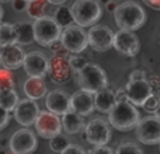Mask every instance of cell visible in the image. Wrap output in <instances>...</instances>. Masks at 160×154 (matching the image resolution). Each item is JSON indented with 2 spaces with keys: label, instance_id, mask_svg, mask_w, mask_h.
<instances>
[{
  "label": "cell",
  "instance_id": "obj_1",
  "mask_svg": "<svg viewBox=\"0 0 160 154\" xmlns=\"http://www.w3.org/2000/svg\"><path fill=\"white\" fill-rule=\"evenodd\" d=\"M114 20L119 30L135 31L139 30L146 21V13L135 2H124L117 6L114 11Z\"/></svg>",
  "mask_w": 160,
  "mask_h": 154
},
{
  "label": "cell",
  "instance_id": "obj_2",
  "mask_svg": "<svg viewBox=\"0 0 160 154\" xmlns=\"http://www.w3.org/2000/svg\"><path fill=\"white\" fill-rule=\"evenodd\" d=\"M141 115L135 105L129 101H117L108 112V121L114 129L119 132L131 130L138 125Z\"/></svg>",
  "mask_w": 160,
  "mask_h": 154
},
{
  "label": "cell",
  "instance_id": "obj_3",
  "mask_svg": "<svg viewBox=\"0 0 160 154\" xmlns=\"http://www.w3.org/2000/svg\"><path fill=\"white\" fill-rule=\"evenodd\" d=\"M32 27H34V39L41 46L49 48L53 42L61 39L62 27L55 21L53 17L42 16L39 18H35V21L32 22Z\"/></svg>",
  "mask_w": 160,
  "mask_h": 154
},
{
  "label": "cell",
  "instance_id": "obj_4",
  "mask_svg": "<svg viewBox=\"0 0 160 154\" xmlns=\"http://www.w3.org/2000/svg\"><path fill=\"white\" fill-rule=\"evenodd\" d=\"M73 21L80 27H91L101 18V7L97 0H76L70 7Z\"/></svg>",
  "mask_w": 160,
  "mask_h": 154
},
{
  "label": "cell",
  "instance_id": "obj_5",
  "mask_svg": "<svg viewBox=\"0 0 160 154\" xmlns=\"http://www.w3.org/2000/svg\"><path fill=\"white\" fill-rule=\"evenodd\" d=\"M78 83L82 90L94 94L98 90L107 87V75L100 66L87 63L80 72H78Z\"/></svg>",
  "mask_w": 160,
  "mask_h": 154
},
{
  "label": "cell",
  "instance_id": "obj_6",
  "mask_svg": "<svg viewBox=\"0 0 160 154\" xmlns=\"http://www.w3.org/2000/svg\"><path fill=\"white\" fill-rule=\"evenodd\" d=\"M61 42L69 53H82L88 46L87 32L80 25H69L61 34Z\"/></svg>",
  "mask_w": 160,
  "mask_h": 154
},
{
  "label": "cell",
  "instance_id": "obj_7",
  "mask_svg": "<svg viewBox=\"0 0 160 154\" xmlns=\"http://www.w3.org/2000/svg\"><path fill=\"white\" fill-rule=\"evenodd\" d=\"M35 130L41 137L52 139L53 136L62 132V122L59 115L51 112V111H39L35 122H34Z\"/></svg>",
  "mask_w": 160,
  "mask_h": 154
},
{
  "label": "cell",
  "instance_id": "obj_8",
  "mask_svg": "<svg viewBox=\"0 0 160 154\" xmlns=\"http://www.w3.org/2000/svg\"><path fill=\"white\" fill-rule=\"evenodd\" d=\"M136 139L143 144L160 143V119L158 116H145L136 125Z\"/></svg>",
  "mask_w": 160,
  "mask_h": 154
},
{
  "label": "cell",
  "instance_id": "obj_9",
  "mask_svg": "<svg viewBox=\"0 0 160 154\" xmlns=\"http://www.w3.org/2000/svg\"><path fill=\"white\" fill-rule=\"evenodd\" d=\"M84 139L93 146L107 144L111 139L110 125L102 118H94L84 126Z\"/></svg>",
  "mask_w": 160,
  "mask_h": 154
},
{
  "label": "cell",
  "instance_id": "obj_10",
  "mask_svg": "<svg viewBox=\"0 0 160 154\" xmlns=\"http://www.w3.org/2000/svg\"><path fill=\"white\" fill-rule=\"evenodd\" d=\"M112 46L115 48L117 52H119L124 56H128V58L136 56L141 49L139 38L135 35L133 31L128 30H119L117 34H114Z\"/></svg>",
  "mask_w": 160,
  "mask_h": 154
},
{
  "label": "cell",
  "instance_id": "obj_11",
  "mask_svg": "<svg viewBox=\"0 0 160 154\" xmlns=\"http://www.w3.org/2000/svg\"><path fill=\"white\" fill-rule=\"evenodd\" d=\"M88 45L96 52H105L110 48H112L114 32L107 25H91V28L87 32Z\"/></svg>",
  "mask_w": 160,
  "mask_h": 154
},
{
  "label": "cell",
  "instance_id": "obj_12",
  "mask_svg": "<svg viewBox=\"0 0 160 154\" xmlns=\"http://www.w3.org/2000/svg\"><path fill=\"white\" fill-rule=\"evenodd\" d=\"M11 153L14 154H32L37 150V137L30 129H20L10 137Z\"/></svg>",
  "mask_w": 160,
  "mask_h": 154
},
{
  "label": "cell",
  "instance_id": "obj_13",
  "mask_svg": "<svg viewBox=\"0 0 160 154\" xmlns=\"http://www.w3.org/2000/svg\"><path fill=\"white\" fill-rule=\"evenodd\" d=\"M22 67L30 77H44L49 69V59L39 51H32L25 53Z\"/></svg>",
  "mask_w": 160,
  "mask_h": 154
},
{
  "label": "cell",
  "instance_id": "obj_14",
  "mask_svg": "<svg viewBox=\"0 0 160 154\" xmlns=\"http://www.w3.org/2000/svg\"><path fill=\"white\" fill-rule=\"evenodd\" d=\"M125 93H127L128 101L132 102L135 107H142L143 102L149 95H152V87H150L149 80H129L125 85Z\"/></svg>",
  "mask_w": 160,
  "mask_h": 154
},
{
  "label": "cell",
  "instance_id": "obj_15",
  "mask_svg": "<svg viewBox=\"0 0 160 154\" xmlns=\"http://www.w3.org/2000/svg\"><path fill=\"white\" fill-rule=\"evenodd\" d=\"M39 113V107L35 99H21L14 108V119L22 126H31L34 125L37 116Z\"/></svg>",
  "mask_w": 160,
  "mask_h": 154
},
{
  "label": "cell",
  "instance_id": "obj_16",
  "mask_svg": "<svg viewBox=\"0 0 160 154\" xmlns=\"http://www.w3.org/2000/svg\"><path fill=\"white\" fill-rule=\"evenodd\" d=\"M25 52L17 44L0 48V65L8 70L20 69L24 63Z\"/></svg>",
  "mask_w": 160,
  "mask_h": 154
},
{
  "label": "cell",
  "instance_id": "obj_17",
  "mask_svg": "<svg viewBox=\"0 0 160 154\" xmlns=\"http://www.w3.org/2000/svg\"><path fill=\"white\" fill-rule=\"evenodd\" d=\"M68 51L63 52L55 53V56L52 58V60H49V72L51 79L56 83H63L69 79L70 76V66L68 62Z\"/></svg>",
  "mask_w": 160,
  "mask_h": 154
},
{
  "label": "cell",
  "instance_id": "obj_18",
  "mask_svg": "<svg viewBox=\"0 0 160 154\" xmlns=\"http://www.w3.org/2000/svg\"><path fill=\"white\" fill-rule=\"evenodd\" d=\"M48 111L56 113V115H63L68 111L72 109L70 107V95L62 90H53L47 95L45 99Z\"/></svg>",
  "mask_w": 160,
  "mask_h": 154
},
{
  "label": "cell",
  "instance_id": "obj_19",
  "mask_svg": "<svg viewBox=\"0 0 160 154\" xmlns=\"http://www.w3.org/2000/svg\"><path fill=\"white\" fill-rule=\"evenodd\" d=\"M70 107L75 112L80 113L82 116L91 115L94 111V95L88 91L80 88L70 97Z\"/></svg>",
  "mask_w": 160,
  "mask_h": 154
},
{
  "label": "cell",
  "instance_id": "obj_20",
  "mask_svg": "<svg viewBox=\"0 0 160 154\" xmlns=\"http://www.w3.org/2000/svg\"><path fill=\"white\" fill-rule=\"evenodd\" d=\"M93 95H94V109H97L98 112L102 113H108L111 111V108L114 107V104L117 102L115 93L107 87L98 90Z\"/></svg>",
  "mask_w": 160,
  "mask_h": 154
},
{
  "label": "cell",
  "instance_id": "obj_21",
  "mask_svg": "<svg viewBox=\"0 0 160 154\" xmlns=\"http://www.w3.org/2000/svg\"><path fill=\"white\" fill-rule=\"evenodd\" d=\"M61 122H62V130H65V132L69 133V135H76L80 130L84 129V126H86L83 116L80 115V113L75 112L73 109L63 113Z\"/></svg>",
  "mask_w": 160,
  "mask_h": 154
},
{
  "label": "cell",
  "instance_id": "obj_22",
  "mask_svg": "<svg viewBox=\"0 0 160 154\" xmlns=\"http://www.w3.org/2000/svg\"><path fill=\"white\" fill-rule=\"evenodd\" d=\"M24 93L30 99H39L47 94V85L42 77H30L24 83Z\"/></svg>",
  "mask_w": 160,
  "mask_h": 154
},
{
  "label": "cell",
  "instance_id": "obj_23",
  "mask_svg": "<svg viewBox=\"0 0 160 154\" xmlns=\"http://www.w3.org/2000/svg\"><path fill=\"white\" fill-rule=\"evenodd\" d=\"M14 27H16L17 44L18 45H30L35 41L34 39V27L31 22L21 21L14 24Z\"/></svg>",
  "mask_w": 160,
  "mask_h": 154
},
{
  "label": "cell",
  "instance_id": "obj_24",
  "mask_svg": "<svg viewBox=\"0 0 160 154\" xmlns=\"http://www.w3.org/2000/svg\"><path fill=\"white\" fill-rule=\"evenodd\" d=\"M18 95L14 91V88H3L0 90V107L6 111H14L16 105L18 104Z\"/></svg>",
  "mask_w": 160,
  "mask_h": 154
},
{
  "label": "cell",
  "instance_id": "obj_25",
  "mask_svg": "<svg viewBox=\"0 0 160 154\" xmlns=\"http://www.w3.org/2000/svg\"><path fill=\"white\" fill-rule=\"evenodd\" d=\"M17 44V34L14 24L3 22L0 24V48Z\"/></svg>",
  "mask_w": 160,
  "mask_h": 154
},
{
  "label": "cell",
  "instance_id": "obj_26",
  "mask_svg": "<svg viewBox=\"0 0 160 154\" xmlns=\"http://www.w3.org/2000/svg\"><path fill=\"white\" fill-rule=\"evenodd\" d=\"M49 2L48 0H30L27 6V13L32 18H39L42 16H47V8Z\"/></svg>",
  "mask_w": 160,
  "mask_h": 154
},
{
  "label": "cell",
  "instance_id": "obj_27",
  "mask_svg": "<svg viewBox=\"0 0 160 154\" xmlns=\"http://www.w3.org/2000/svg\"><path fill=\"white\" fill-rule=\"evenodd\" d=\"M53 18H55V21L58 22L62 28L69 27V25H72V22H73L72 10H70L69 7H66V6H62L61 4V7L56 8Z\"/></svg>",
  "mask_w": 160,
  "mask_h": 154
},
{
  "label": "cell",
  "instance_id": "obj_28",
  "mask_svg": "<svg viewBox=\"0 0 160 154\" xmlns=\"http://www.w3.org/2000/svg\"><path fill=\"white\" fill-rule=\"evenodd\" d=\"M49 140H51V142H49L51 150H52V152H55V153H59V154H61V153L63 152V150L70 144L69 139H68L65 135H62V133H59V135L53 136V137L49 139Z\"/></svg>",
  "mask_w": 160,
  "mask_h": 154
},
{
  "label": "cell",
  "instance_id": "obj_29",
  "mask_svg": "<svg viewBox=\"0 0 160 154\" xmlns=\"http://www.w3.org/2000/svg\"><path fill=\"white\" fill-rule=\"evenodd\" d=\"M68 62H69L70 69H72L73 72H76V73L80 72V70H82L83 67L88 63L87 59H86L84 56H80V53H72V56L68 58Z\"/></svg>",
  "mask_w": 160,
  "mask_h": 154
},
{
  "label": "cell",
  "instance_id": "obj_30",
  "mask_svg": "<svg viewBox=\"0 0 160 154\" xmlns=\"http://www.w3.org/2000/svg\"><path fill=\"white\" fill-rule=\"evenodd\" d=\"M14 87V77L11 75V70L6 69H0V90L3 88H13Z\"/></svg>",
  "mask_w": 160,
  "mask_h": 154
},
{
  "label": "cell",
  "instance_id": "obj_31",
  "mask_svg": "<svg viewBox=\"0 0 160 154\" xmlns=\"http://www.w3.org/2000/svg\"><path fill=\"white\" fill-rule=\"evenodd\" d=\"M115 154H143L142 150L139 149V146H136L135 143H131V142H124L118 146Z\"/></svg>",
  "mask_w": 160,
  "mask_h": 154
},
{
  "label": "cell",
  "instance_id": "obj_32",
  "mask_svg": "<svg viewBox=\"0 0 160 154\" xmlns=\"http://www.w3.org/2000/svg\"><path fill=\"white\" fill-rule=\"evenodd\" d=\"M159 102H160L159 97L155 95V94H152V95H149L146 98V101L143 102V105H142V107H143L148 112H155L156 108H158V105H159Z\"/></svg>",
  "mask_w": 160,
  "mask_h": 154
},
{
  "label": "cell",
  "instance_id": "obj_33",
  "mask_svg": "<svg viewBox=\"0 0 160 154\" xmlns=\"http://www.w3.org/2000/svg\"><path fill=\"white\" fill-rule=\"evenodd\" d=\"M87 154H115V152L107 144H101V146H94L93 149L88 150Z\"/></svg>",
  "mask_w": 160,
  "mask_h": 154
},
{
  "label": "cell",
  "instance_id": "obj_34",
  "mask_svg": "<svg viewBox=\"0 0 160 154\" xmlns=\"http://www.w3.org/2000/svg\"><path fill=\"white\" fill-rule=\"evenodd\" d=\"M61 154H87V152H86L82 146H78V144H69V146H68Z\"/></svg>",
  "mask_w": 160,
  "mask_h": 154
},
{
  "label": "cell",
  "instance_id": "obj_35",
  "mask_svg": "<svg viewBox=\"0 0 160 154\" xmlns=\"http://www.w3.org/2000/svg\"><path fill=\"white\" fill-rule=\"evenodd\" d=\"M10 122V113L8 111H6L4 108L0 107V130H3Z\"/></svg>",
  "mask_w": 160,
  "mask_h": 154
},
{
  "label": "cell",
  "instance_id": "obj_36",
  "mask_svg": "<svg viewBox=\"0 0 160 154\" xmlns=\"http://www.w3.org/2000/svg\"><path fill=\"white\" fill-rule=\"evenodd\" d=\"M13 3V7L16 11H24L27 10V6H28V2L27 0H11Z\"/></svg>",
  "mask_w": 160,
  "mask_h": 154
},
{
  "label": "cell",
  "instance_id": "obj_37",
  "mask_svg": "<svg viewBox=\"0 0 160 154\" xmlns=\"http://www.w3.org/2000/svg\"><path fill=\"white\" fill-rule=\"evenodd\" d=\"M142 79H146V73L145 70H133L132 73L129 75V80H142Z\"/></svg>",
  "mask_w": 160,
  "mask_h": 154
},
{
  "label": "cell",
  "instance_id": "obj_38",
  "mask_svg": "<svg viewBox=\"0 0 160 154\" xmlns=\"http://www.w3.org/2000/svg\"><path fill=\"white\" fill-rule=\"evenodd\" d=\"M142 2L153 10H160V0H142Z\"/></svg>",
  "mask_w": 160,
  "mask_h": 154
},
{
  "label": "cell",
  "instance_id": "obj_39",
  "mask_svg": "<svg viewBox=\"0 0 160 154\" xmlns=\"http://www.w3.org/2000/svg\"><path fill=\"white\" fill-rule=\"evenodd\" d=\"M115 99H117V101H128L127 93H125L124 88H121V90L117 91V94H115Z\"/></svg>",
  "mask_w": 160,
  "mask_h": 154
},
{
  "label": "cell",
  "instance_id": "obj_40",
  "mask_svg": "<svg viewBox=\"0 0 160 154\" xmlns=\"http://www.w3.org/2000/svg\"><path fill=\"white\" fill-rule=\"evenodd\" d=\"M8 146H10V139L8 137L0 139V147H2V149H8Z\"/></svg>",
  "mask_w": 160,
  "mask_h": 154
},
{
  "label": "cell",
  "instance_id": "obj_41",
  "mask_svg": "<svg viewBox=\"0 0 160 154\" xmlns=\"http://www.w3.org/2000/svg\"><path fill=\"white\" fill-rule=\"evenodd\" d=\"M105 6H107V10L111 11V13H114V11H115V8H117V3H114L112 0H111L110 3H107Z\"/></svg>",
  "mask_w": 160,
  "mask_h": 154
},
{
  "label": "cell",
  "instance_id": "obj_42",
  "mask_svg": "<svg viewBox=\"0 0 160 154\" xmlns=\"http://www.w3.org/2000/svg\"><path fill=\"white\" fill-rule=\"evenodd\" d=\"M49 2V4H56V6H61L65 2H68V0H48Z\"/></svg>",
  "mask_w": 160,
  "mask_h": 154
},
{
  "label": "cell",
  "instance_id": "obj_43",
  "mask_svg": "<svg viewBox=\"0 0 160 154\" xmlns=\"http://www.w3.org/2000/svg\"><path fill=\"white\" fill-rule=\"evenodd\" d=\"M155 116H158V118L160 119V102H159L158 108H156V111H155Z\"/></svg>",
  "mask_w": 160,
  "mask_h": 154
},
{
  "label": "cell",
  "instance_id": "obj_44",
  "mask_svg": "<svg viewBox=\"0 0 160 154\" xmlns=\"http://www.w3.org/2000/svg\"><path fill=\"white\" fill-rule=\"evenodd\" d=\"M98 3H101V4H107V3H110L111 0H97Z\"/></svg>",
  "mask_w": 160,
  "mask_h": 154
},
{
  "label": "cell",
  "instance_id": "obj_45",
  "mask_svg": "<svg viewBox=\"0 0 160 154\" xmlns=\"http://www.w3.org/2000/svg\"><path fill=\"white\" fill-rule=\"evenodd\" d=\"M3 14H4V11H3V7H2V4H0V21H2V18H3Z\"/></svg>",
  "mask_w": 160,
  "mask_h": 154
},
{
  "label": "cell",
  "instance_id": "obj_46",
  "mask_svg": "<svg viewBox=\"0 0 160 154\" xmlns=\"http://www.w3.org/2000/svg\"><path fill=\"white\" fill-rule=\"evenodd\" d=\"M0 154H8L7 149H2V147H0Z\"/></svg>",
  "mask_w": 160,
  "mask_h": 154
},
{
  "label": "cell",
  "instance_id": "obj_47",
  "mask_svg": "<svg viewBox=\"0 0 160 154\" xmlns=\"http://www.w3.org/2000/svg\"><path fill=\"white\" fill-rule=\"evenodd\" d=\"M8 2H11V0H0V3H8Z\"/></svg>",
  "mask_w": 160,
  "mask_h": 154
},
{
  "label": "cell",
  "instance_id": "obj_48",
  "mask_svg": "<svg viewBox=\"0 0 160 154\" xmlns=\"http://www.w3.org/2000/svg\"><path fill=\"white\" fill-rule=\"evenodd\" d=\"M8 154H14V153H8Z\"/></svg>",
  "mask_w": 160,
  "mask_h": 154
},
{
  "label": "cell",
  "instance_id": "obj_49",
  "mask_svg": "<svg viewBox=\"0 0 160 154\" xmlns=\"http://www.w3.org/2000/svg\"><path fill=\"white\" fill-rule=\"evenodd\" d=\"M27 2H30V0H27Z\"/></svg>",
  "mask_w": 160,
  "mask_h": 154
},
{
  "label": "cell",
  "instance_id": "obj_50",
  "mask_svg": "<svg viewBox=\"0 0 160 154\" xmlns=\"http://www.w3.org/2000/svg\"><path fill=\"white\" fill-rule=\"evenodd\" d=\"M159 144H160V143H159ZM159 147H160V146H159Z\"/></svg>",
  "mask_w": 160,
  "mask_h": 154
},
{
  "label": "cell",
  "instance_id": "obj_51",
  "mask_svg": "<svg viewBox=\"0 0 160 154\" xmlns=\"http://www.w3.org/2000/svg\"><path fill=\"white\" fill-rule=\"evenodd\" d=\"M0 66H2V65H0Z\"/></svg>",
  "mask_w": 160,
  "mask_h": 154
}]
</instances>
